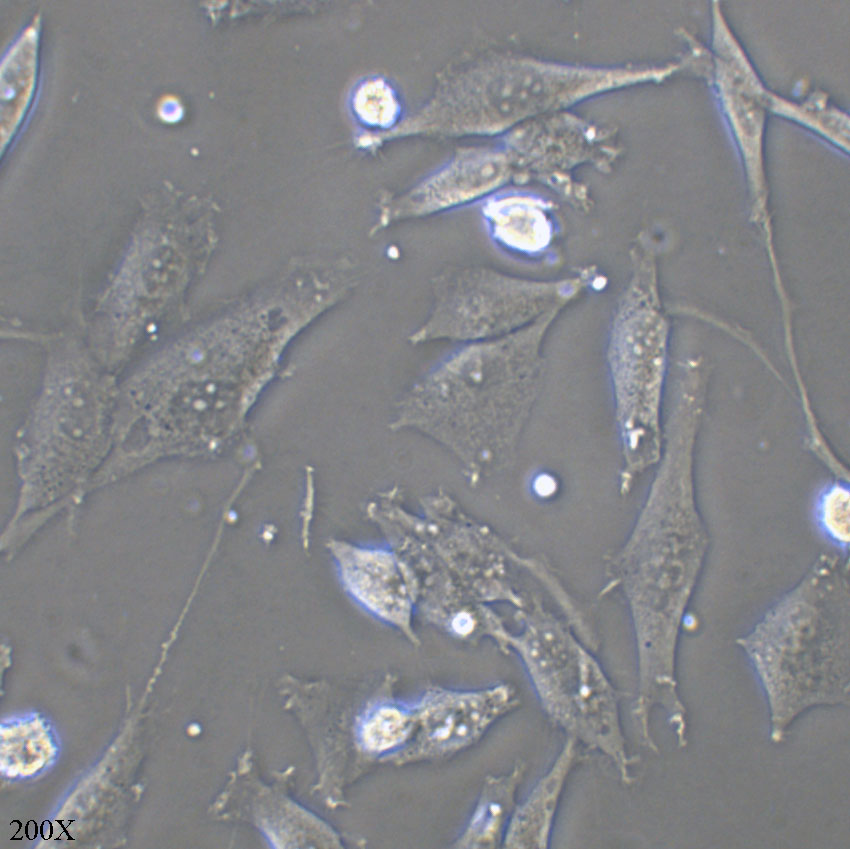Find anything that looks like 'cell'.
I'll list each match as a JSON object with an SVG mask.
<instances>
[{
	"label": "cell",
	"mask_w": 850,
	"mask_h": 849,
	"mask_svg": "<svg viewBox=\"0 0 850 849\" xmlns=\"http://www.w3.org/2000/svg\"><path fill=\"white\" fill-rule=\"evenodd\" d=\"M519 653L548 719L567 737L605 756L621 781H635L619 696L590 653L555 622H536L507 639Z\"/></svg>",
	"instance_id": "5b68a950"
},
{
	"label": "cell",
	"mask_w": 850,
	"mask_h": 849,
	"mask_svg": "<svg viewBox=\"0 0 850 849\" xmlns=\"http://www.w3.org/2000/svg\"><path fill=\"white\" fill-rule=\"evenodd\" d=\"M525 772L526 764L519 761L506 773L489 774L484 778L476 803L452 847H502Z\"/></svg>",
	"instance_id": "8fae6325"
},
{
	"label": "cell",
	"mask_w": 850,
	"mask_h": 849,
	"mask_svg": "<svg viewBox=\"0 0 850 849\" xmlns=\"http://www.w3.org/2000/svg\"><path fill=\"white\" fill-rule=\"evenodd\" d=\"M555 307L513 333L460 343L398 399L389 427L437 443L472 482L516 453L541 393Z\"/></svg>",
	"instance_id": "6da1fadb"
},
{
	"label": "cell",
	"mask_w": 850,
	"mask_h": 849,
	"mask_svg": "<svg viewBox=\"0 0 850 849\" xmlns=\"http://www.w3.org/2000/svg\"><path fill=\"white\" fill-rule=\"evenodd\" d=\"M413 705V734L388 761L396 766L442 760L468 749L513 711L519 699L512 687L500 684L470 691L434 688Z\"/></svg>",
	"instance_id": "52a82bcc"
},
{
	"label": "cell",
	"mask_w": 850,
	"mask_h": 849,
	"mask_svg": "<svg viewBox=\"0 0 850 849\" xmlns=\"http://www.w3.org/2000/svg\"><path fill=\"white\" fill-rule=\"evenodd\" d=\"M709 545L697 504L695 463L684 455H667L657 464L622 552L637 650V696L644 701L665 702L678 694L679 632Z\"/></svg>",
	"instance_id": "7a4b0ae2"
},
{
	"label": "cell",
	"mask_w": 850,
	"mask_h": 849,
	"mask_svg": "<svg viewBox=\"0 0 850 849\" xmlns=\"http://www.w3.org/2000/svg\"><path fill=\"white\" fill-rule=\"evenodd\" d=\"M596 284L603 285V275L589 266L554 280L516 276L486 266H449L432 278L431 307L408 340L419 345L504 336L555 307H567Z\"/></svg>",
	"instance_id": "8992f818"
},
{
	"label": "cell",
	"mask_w": 850,
	"mask_h": 849,
	"mask_svg": "<svg viewBox=\"0 0 850 849\" xmlns=\"http://www.w3.org/2000/svg\"><path fill=\"white\" fill-rule=\"evenodd\" d=\"M649 245L638 241L631 251V276L614 310L605 353L622 458V494L658 463L664 443L671 328Z\"/></svg>",
	"instance_id": "277c9868"
},
{
	"label": "cell",
	"mask_w": 850,
	"mask_h": 849,
	"mask_svg": "<svg viewBox=\"0 0 850 849\" xmlns=\"http://www.w3.org/2000/svg\"><path fill=\"white\" fill-rule=\"evenodd\" d=\"M849 561L822 553L738 638L765 694L770 739L805 710L849 701Z\"/></svg>",
	"instance_id": "3957f363"
},
{
	"label": "cell",
	"mask_w": 850,
	"mask_h": 849,
	"mask_svg": "<svg viewBox=\"0 0 850 849\" xmlns=\"http://www.w3.org/2000/svg\"><path fill=\"white\" fill-rule=\"evenodd\" d=\"M481 214L493 246L504 255L528 263L558 261L560 226L552 206L522 191L490 195Z\"/></svg>",
	"instance_id": "9c48e42d"
},
{
	"label": "cell",
	"mask_w": 850,
	"mask_h": 849,
	"mask_svg": "<svg viewBox=\"0 0 850 849\" xmlns=\"http://www.w3.org/2000/svg\"><path fill=\"white\" fill-rule=\"evenodd\" d=\"M814 527L836 554L848 558L850 546L849 478L827 480L816 491L811 507Z\"/></svg>",
	"instance_id": "4fadbf2b"
},
{
	"label": "cell",
	"mask_w": 850,
	"mask_h": 849,
	"mask_svg": "<svg viewBox=\"0 0 850 849\" xmlns=\"http://www.w3.org/2000/svg\"><path fill=\"white\" fill-rule=\"evenodd\" d=\"M415 728L414 705L392 696L368 702L354 718L355 745L366 756L389 761L409 742Z\"/></svg>",
	"instance_id": "7c38bea8"
},
{
	"label": "cell",
	"mask_w": 850,
	"mask_h": 849,
	"mask_svg": "<svg viewBox=\"0 0 850 849\" xmlns=\"http://www.w3.org/2000/svg\"><path fill=\"white\" fill-rule=\"evenodd\" d=\"M578 745L575 739L567 737L549 768L516 805L502 847H549L558 806L577 762Z\"/></svg>",
	"instance_id": "30bf717a"
},
{
	"label": "cell",
	"mask_w": 850,
	"mask_h": 849,
	"mask_svg": "<svg viewBox=\"0 0 850 849\" xmlns=\"http://www.w3.org/2000/svg\"><path fill=\"white\" fill-rule=\"evenodd\" d=\"M510 166L500 154L464 152L436 169L387 205L384 224L423 217L478 200L501 186Z\"/></svg>",
	"instance_id": "ba28073f"
},
{
	"label": "cell",
	"mask_w": 850,
	"mask_h": 849,
	"mask_svg": "<svg viewBox=\"0 0 850 849\" xmlns=\"http://www.w3.org/2000/svg\"><path fill=\"white\" fill-rule=\"evenodd\" d=\"M475 626V621L470 614L460 612L451 619L449 629L455 636L467 638L473 634Z\"/></svg>",
	"instance_id": "9a60e30c"
},
{
	"label": "cell",
	"mask_w": 850,
	"mask_h": 849,
	"mask_svg": "<svg viewBox=\"0 0 850 849\" xmlns=\"http://www.w3.org/2000/svg\"><path fill=\"white\" fill-rule=\"evenodd\" d=\"M353 109L366 125L388 129L401 120L402 105L398 92L381 78L367 80L353 97Z\"/></svg>",
	"instance_id": "5bb4252c"
}]
</instances>
